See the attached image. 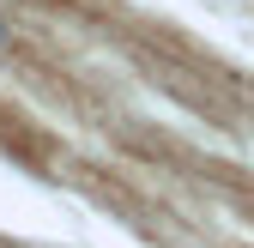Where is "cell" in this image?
Listing matches in <instances>:
<instances>
[{"label":"cell","instance_id":"6da1fadb","mask_svg":"<svg viewBox=\"0 0 254 248\" xmlns=\"http://www.w3.org/2000/svg\"><path fill=\"white\" fill-rule=\"evenodd\" d=\"M6 43H12V30H6V18H0V49H6Z\"/></svg>","mask_w":254,"mask_h":248}]
</instances>
